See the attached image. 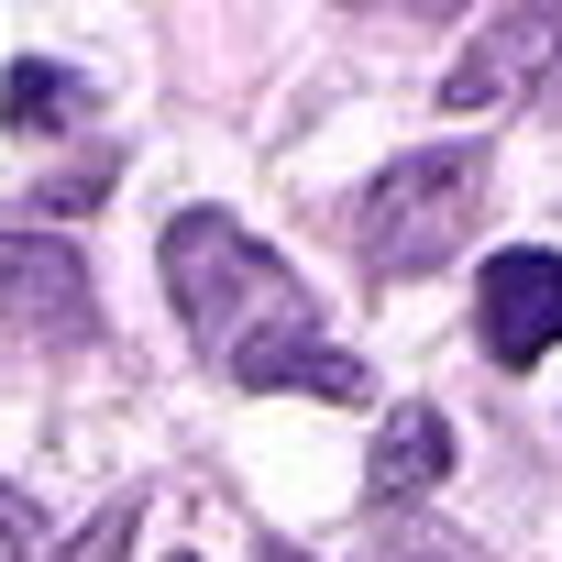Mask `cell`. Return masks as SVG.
<instances>
[{
    "label": "cell",
    "mask_w": 562,
    "mask_h": 562,
    "mask_svg": "<svg viewBox=\"0 0 562 562\" xmlns=\"http://www.w3.org/2000/svg\"><path fill=\"white\" fill-rule=\"evenodd\" d=\"M441 474H452V419H441L430 397L386 408V430H375V463H364V496H375V507H408V496H430Z\"/></svg>",
    "instance_id": "obj_6"
},
{
    "label": "cell",
    "mask_w": 562,
    "mask_h": 562,
    "mask_svg": "<svg viewBox=\"0 0 562 562\" xmlns=\"http://www.w3.org/2000/svg\"><path fill=\"white\" fill-rule=\"evenodd\" d=\"M452 111H496V100H562V12H485L474 45L441 78Z\"/></svg>",
    "instance_id": "obj_4"
},
{
    "label": "cell",
    "mask_w": 562,
    "mask_h": 562,
    "mask_svg": "<svg viewBox=\"0 0 562 562\" xmlns=\"http://www.w3.org/2000/svg\"><path fill=\"white\" fill-rule=\"evenodd\" d=\"M166 299L199 342V364H221L232 386H299V397H364V364L321 331L310 288L288 276V254H265L232 210H177L166 243Z\"/></svg>",
    "instance_id": "obj_1"
},
{
    "label": "cell",
    "mask_w": 562,
    "mask_h": 562,
    "mask_svg": "<svg viewBox=\"0 0 562 562\" xmlns=\"http://www.w3.org/2000/svg\"><path fill=\"white\" fill-rule=\"evenodd\" d=\"M474 210H485V155L474 144H430V155H397L364 199H353V254L364 276L408 288V276L452 265L474 243Z\"/></svg>",
    "instance_id": "obj_2"
},
{
    "label": "cell",
    "mask_w": 562,
    "mask_h": 562,
    "mask_svg": "<svg viewBox=\"0 0 562 562\" xmlns=\"http://www.w3.org/2000/svg\"><path fill=\"white\" fill-rule=\"evenodd\" d=\"M265 562H299V551H265Z\"/></svg>",
    "instance_id": "obj_11"
},
{
    "label": "cell",
    "mask_w": 562,
    "mask_h": 562,
    "mask_svg": "<svg viewBox=\"0 0 562 562\" xmlns=\"http://www.w3.org/2000/svg\"><path fill=\"white\" fill-rule=\"evenodd\" d=\"M166 562H199V551H166Z\"/></svg>",
    "instance_id": "obj_12"
},
{
    "label": "cell",
    "mask_w": 562,
    "mask_h": 562,
    "mask_svg": "<svg viewBox=\"0 0 562 562\" xmlns=\"http://www.w3.org/2000/svg\"><path fill=\"white\" fill-rule=\"evenodd\" d=\"M34 540H45V529H34V507H23V496H12V485H0V562H23V551H34Z\"/></svg>",
    "instance_id": "obj_10"
},
{
    "label": "cell",
    "mask_w": 562,
    "mask_h": 562,
    "mask_svg": "<svg viewBox=\"0 0 562 562\" xmlns=\"http://www.w3.org/2000/svg\"><path fill=\"white\" fill-rule=\"evenodd\" d=\"M78 111H89V89L67 67H45V56H23L12 78H0V122H12V133H67Z\"/></svg>",
    "instance_id": "obj_7"
},
{
    "label": "cell",
    "mask_w": 562,
    "mask_h": 562,
    "mask_svg": "<svg viewBox=\"0 0 562 562\" xmlns=\"http://www.w3.org/2000/svg\"><path fill=\"white\" fill-rule=\"evenodd\" d=\"M0 331L12 342H56L78 353L100 331V299H89V265L45 232H0Z\"/></svg>",
    "instance_id": "obj_3"
},
{
    "label": "cell",
    "mask_w": 562,
    "mask_h": 562,
    "mask_svg": "<svg viewBox=\"0 0 562 562\" xmlns=\"http://www.w3.org/2000/svg\"><path fill=\"white\" fill-rule=\"evenodd\" d=\"M133 518H144V496H111L78 540H56V562H122V551H133Z\"/></svg>",
    "instance_id": "obj_9"
},
{
    "label": "cell",
    "mask_w": 562,
    "mask_h": 562,
    "mask_svg": "<svg viewBox=\"0 0 562 562\" xmlns=\"http://www.w3.org/2000/svg\"><path fill=\"white\" fill-rule=\"evenodd\" d=\"M474 321H485L496 364H540L562 342V254H496L474 288Z\"/></svg>",
    "instance_id": "obj_5"
},
{
    "label": "cell",
    "mask_w": 562,
    "mask_h": 562,
    "mask_svg": "<svg viewBox=\"0 0 562 562\" xmlns=\"http://www.w3.org/2000/svg\"><path fill=\"white\" fill-rule=\"evenodd\" d=\"M364 562H485V551H474L463 529H441V518H386Z\"/></svg>",
    "instance_id": "obj_8"
}]
</instances>
